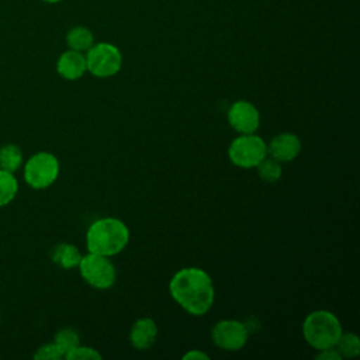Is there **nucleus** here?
Masks as SVG:
<instances>
[{"label": "nucleus", "mask_w": 360, "mask_h": 360, "mask_svg": "<svg viewBox=\"0 0 360 360\" xmlns=\"http://www.w3.org/2000/svg\"><path fill=\"white\" fill-rule=\"evenodd\" d=\"M336 349V352L340 354L342 359L347 357V359H352V357H356L359 356L360 353V340L357 338L356 333L353 332H346L339 336L336 345L333 346Z\"/></svg>", "instance_id": "dca6fc26"}, {"label": "nucleus", "mask_w": 360, "mask_h": 360, "mask_svg": "<svg viewBox=\"0 0 360 360\" xmlns=\"http://www.w3.org/2000/svg\"><path fill=\"white\" fill-rule=\"evenodd\" d=\"M93 42H94V38L91 31L82 25L70 28L66 35V44L73 51H79V52L87 51L93 45Z\"/></svg>", "instance_id": "4468645a"}, {"label": "nucleus", "mask_w": 360, "mask_h": 360, "mask_svg": "<svg viewBox=\"0 0 360 360\" xmlns=\"http://www.w3.org/2000/svg\"><path fill=\"white\" fill-rule=\"evenodd\" d=\"M63 357H66L68 360H98L103 356L93 347L77 345L76 347L69 350Z\"/></svg>", "instance_id": "aec40b11"}, {"label": "nucleus", "mask_w": 360, "mask_h": 360, "mask_svg": "<svg viewBox=\"0 0 360 360\" xmlns=\"http://www.w3.org/2000/svg\"><path fill=\"white\" fill-rule=\"evenodd\" d=\"M58 73L68 80H76L84 75L87 70L86 56L79 51H66L63 52L56 62Z\"/></svg>", "instance_id": "9b49d317"}, {"label": "nucleus", "mask_w": 360, "mask_h": 360, "mask_svg": "<svg viewBox=\"0 0 360 360\" xmlns=\"http://www.w3.org/2000/svg\"><path fill=\"white\" fill-rule=\"evenodd\" d=\"M80 259H82V255L79 249L70 243H60L55 246L52 252V260L65 270L77 267Z\"/></svg>", "instance_id": "ddd939ff"}, {"label": "nucleus", "mask_w": 360, "mask_h": 360, "mask_svg": "<svg viewBox=\"0 0 360 360\" xmlns=\"http://www.w3.org/2000/svg\"><path fill=\"white\" fill-rule=\"evenodd\" d=\"M158 336V326L150 318H141L134 322L129 330V340L135 349H149Z\"/></svg>", "instance_id": "f8f14e48"}, {"label": "nucleus", "mask_w": 360, "mask_h": 360, "mask_svg": "<svg viewBox=\"0 0 360 360\" xmlns=\"http://www.w3.org/2000/svg\"><path fill=\"white\" fill-rule=\"evenodd\" d=\"M228 122L239 134H253L260 125V114L250 101L238 100L228 110Z\"/></svg>", "instance_id": "1a4fd4ad"}, {"label": "nucleus", "mask_w": 360, "mask_h": 360, "mask_svg": "<svg viewBox=\"0 0 360 360\" xmlns=\"http://www.w3.org/2000/svg\"><path fill=\"white\" fill-rule=\"evenodd\" d=\"M18 191V181L13 173L0 169V207L7 205Z\"/></svg>", "instance_id": "f3484780"}, {"label": "nucleus", "mask_w": 360, "mask_h": 360, "mask_svg": "<svg viewBox=\"0 0 360 360\" xmlns=\"http://www.w3.org/2000/svg\"><path fill=\"white\" fill-rule=\"evenodd\" d=\"M315 359H319V360H340L342 357L336 352L335 347H329V349L319 350V353L315 356Z\"/></svg>", "instance_id": "4be33fe9"}, {"label": "nucleus", "mask_w": 360, "mask_h": 360, "mask_svg": "<svg viewBox=\"0 0 360 360\" xmlns=\"http://www.w3.org/2000/svg\"><path fill=\"white\" fill-rule=\"evenodd\" d=\"M183 360H208V354H205L201 350H190L186 354H183Z\"/></svg>", "instance_id": "5701e85b"}, {"label": "nucleus", "mask_w": 360, "mask_h": 360, "mask_svg": "<svg viewBox=\"0 0 360 360\" xmlns=\"http://www.w3.org/2000/svg\"><path fill=\"white\" fill-rule=\"evenodd\" d=\"M302 335L309 346L316 350L333 347L342 335L340 321L326 309H318L307 315L302 323Z\"/></svg>", "instance_id": "7ed1b4c3"}, {"label": "nucleus", "mask_w": 360, "mask_h": 360, "mask_svg": "<svg viewBox=\"0 0 360 360\" xmlns=\"http://www.w3.org/2000/svg\"><path fill=\"white\" fill-rule=\"evenodd\" d=\"M249 338L246 325L236 319L218 321L211 329V340L222 350L235 352L242 349Z\"/></svg>", "instance_id": "6e6552de"}, {"label": "nucleus", "mask_w": 360, "mask_h": 360, "mask_svg": "<svg viewBox=\"0 0 360 360\" xmlns=\"http://www.w3.org/2000/svg\"><path fill=\"white\" fill-rule=\"evenodd\" d=\"M260 179L266 183H274L281 177V163L269 155L256 166Z\"/></svg>", "instance_id": "a211bd4d"}, {"label": "nucleus", "mask_w": 360, "mask_h": 360, "mask_svg": "<svg viewBox=\"0 0 360 360\" xmlns=\"http://www.w3.org/2000/svg\"><path fill=\"white\" fill-rule=\"evenodd\" d=\"M129 242V229L118 218L105 217L94 221L86 233V245L89 252L114 256L125 249Z\"/></svg>", "instance_id": "f03ea898"}, {"label": "nucleus", "mask_w": 360, "mask_h": 360, "mask_svg": "<svg viewBox=\"0 0 360 360\" xmlns=\"http://www.w3.org/2000/svg\"><path fill=\"white\" fill-rule=\"evenodd\" d=\"M169 291L184 311L195 316L205 315L215 298L212 280L200 267H184L174 273L169 283Z\"/></svg>", "instance_id": "f257e3e1"}, {"label": "nucleus", "mask_w": 360, "mask_h": 360, "mask_svg": "<svg viewBox=\"0 0 360 360\" xmlns=\"http://www.w3.org/2000/svg\"><path fill=\"white\" fill-rule=\"evenodd\" d=\"M42 1H46V3H58L60 0H42Z\"/></svg>", "instance_id": "b1692460"}, {"label": "nucleus", "mask_w": 360, "mask_h": 360, "mask_svg": "<svg viewBox=\"0 0 360 360\" xmlns=\"http://www.w3.org/2000/svg\"><path fill=\"white\" fill-rule=\"evenodd\" d=\"M84 56L87 70L97 77L114 76L122 66V55L120 49L108 42L91 45Z\"/></svg>", "instance_id": "423d86ee"}, {"label": "nucleus", "mask_w": 360, "mask_h": 360, "mask_svg": "<svg viewBox=\"0 0 360 360\" xmlns=\"http://www.w3.org/2000/svg\"><path fill=\"white\" fill-rule=\"evenodd\" d=\"M53 342H55V345L60 349V352L65 356L69 350H72L73 347L80 345V338H79V333L75 329H72V328H62V329H59L55 333Z\"/></svg>", "instance_id": "6ab92c4d"}, {"label": "nucleus", "mask_w": 360, "mask_h": 360, "mask_svg": "<svg viewBox=\"0 0 360 360\" xmlns=\"http://www.w3.org/2000/svg\"><path fill=\"white\" fill-rule=\"evenodd\" d=\"M79 271L89 285L98 290L110 288L115 283L117 277L112 262L107 256L91 252L82 256L79 262Z\"/></svg>", "instance_id": "39448f33"}, {"label": "nucleus", "mask_w": 360, "mask_h": 360, "mask_svg": "<svg viewBox=\"0 0 360 360\" xmlns=\"http://www.w3.org/2000/svg\"><path fill=\"white\" fill-rule=\"evenodd\" d=\"M228 156L235 166L256 167L267 156V143L255 132L240 134L231 142Z\"/></svg>", "instance_id": "20e7f679"}, {"label": "nucleus", "mask_w": 360, "mask_h": 360, "mask_svg": "<svg viewBox=\"0 0 360 360\" xmlns=\"http://www.w3.org/2000/svg\"><path fill=\"white\" fill-rule=\"evenodd\" d=\"M59 174V162L49 152H38L32 155L24 166V180L32 188L49 187Z\"/></svg>", "instance_id": "0eeeda50"}, {"label": "nucleus", "mask_w": 360, "mask_h": 360, "mask_svg": "<svg viewBox=\"0 0 360 360\" xmlns=\"http://www.w3.org/2000/svg\"><path fill=\"white\" fill-rule=\"evenodd\" d=\"M60 357H63V353L55 345V342L46 343V345L38 347L37 352L34 353V359H37V360H58Z\"/></svg>", "instance_id": "412c9836"}, {"label": "nucleus", "mask_w": 360, "mask_h": 360, "mask_svg": "<svg viewBox=\"0 0 360 360\" xmlns=\"http://www.w3.org/2000/svg\"><path fill=\"white\" fill-rule=\"evenodd\" d=\"M301 152V141L295 134H277L267 143V155L280 163L294 160Z\"/></svg>", "instance_id": "9d476101"}, {"label": "nucleus", "mask_w": 360, "mask_h": 360, "mask_svg": "<svg viewBox=\"0 0 360 360\" xmlns=\"http://www.w3.org/2000/svg\"><path fill=\"white\" fill-rule=\"evenodd\" d=\"M22 163V152L17 145L7 143L0 148V169L14 173Z\"/></svg>", "instance_id": "2eb2a0df"}]
</instances>
